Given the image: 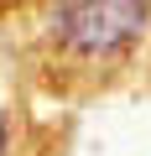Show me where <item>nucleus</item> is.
Returning a JSON list of instances; mask_svg holds the SVG:
<instances>
[{
    "label": "nucleus",
    "instance_id": "f03ea898",
    "mask_svg": "<svg viewBox=\"0 0 151 156\" xmlns=\"http://www.w3.org/2000/svg\"><path fill=\"white\" fill-rule=\"evenodd\" d=\"M11 151V125H5V115H0V156Z\"/></svg>",
    "mask_w": 151,
    "mask_h": 156
},
{
    "label": "nucleus",
    "instance_id": "f257e3e1",
    "mask_svg": "<svg viewBox=\"0 0 151 156\" xmlns=\"http://www.w3.org/2000/svg\"><path fill=\"white\" fill-rule=\"evenodd\" d=\"M146 11H151V0H57L52 26H57V37L73 52L115 57V52H125L141 37Z\"/></svg>",
    "mask_w": 151,
    "mask_h": 156
}]
</instances>
